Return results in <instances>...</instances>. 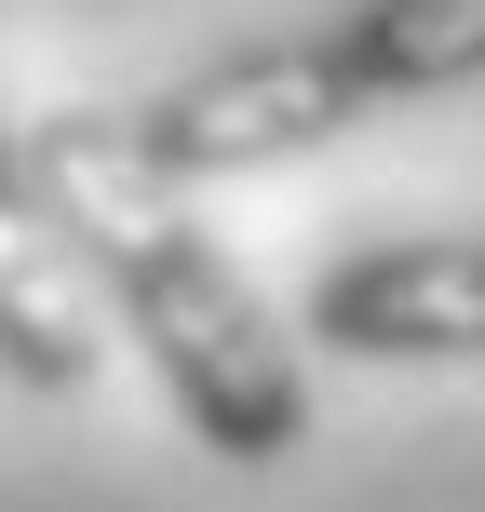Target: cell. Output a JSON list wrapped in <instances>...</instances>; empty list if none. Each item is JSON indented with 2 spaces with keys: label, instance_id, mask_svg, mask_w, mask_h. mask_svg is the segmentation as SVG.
<instances>
[{
  "label": "cell",
  "instance_id": "6da1fadb",
  "mask_svg": "<svg viewBox=\"0 0 485 512\" xmlns=\"http://www.w3.org/2000/svg\"><path fill=\"white\" fill-rule=\"evenodd\" d=\"M27 189L68 230L81 283L122 310V337L149 351V378L176 391V418L230 472H270L310 445V364L283 337V310L243 283V256L189 216V189L122 135V108H54L27 122Z\"/></svg>",
  "mask_w": 485,
  "mask_h": 512
},
{
  "label": "cell",
  "instance_id": "7a4b0ae2",
  "mask_svg": "<svg viewBox=\"0 0 485 512\" xmlns=\"http://www.w3.org/2000/svg\"><path fill=\"white\" fill-rule=\"evenodd\" d=\"M459 81H485V0H351L297 41H243L216 68L162 81L149 108H122V135L176 189H216V176H270L297 149H337L378 108L459 95Z\"/></svg>",
  "mask_w": 485,
  "mask_h": 512
},
{
  "label": "cell",
  "instance_id": "3957f363",
  "mask_svg": "<svg viewBox=\"0 0 485 512\" xmlns=\"http://www.w3.org/2000/svg\"><path fill=\"white\" fill-rule=\"evenodd\" d=\"M297 337H324L351 364H485V230H418V243L324 256Z\"/></svg>",
  "mask_w": 485,
  "mask_h": 512
},
{
  "label": "cell",
  "instance_id": "277c9868",
  "mask_svg": "<svg viewBox=\"0 0 485 512\" xmlns=\"http://www.w3.org/2000/svg\"><path fill=\"white\" fill-rule=\"evenodd\" d=\"M0 378H27V391L95 378V283H81L68 230L27 189V108L14 95H0Z\"/></svg>",
  "mask_w": 485,
  "mask_h": 512
}]
</instances>
